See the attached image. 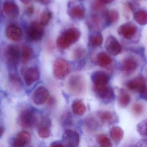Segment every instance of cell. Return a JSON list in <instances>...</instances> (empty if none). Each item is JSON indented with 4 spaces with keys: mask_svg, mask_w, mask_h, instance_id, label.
<instances>
[{
    "mask_svg": "<svg viewBox=\"0 0 147 147\" xmlns=\"http://www.w3.org/2000/svg\"><path fill=\"white\" fill-rule=\"evenodd\" d=\"M80 37V31L78 28H70L65 30L58 38L57 45L60 49H66L77 42Z\"/></svg>",
    "mask_w": 147,
    "mask_h": 147,
    "instance_id": "6da1fadb",
    "label": "cell"
},
{
    "mask_svg": "<svg viewBox=\"0 0 147 147\" xmlns=\"http://www.w3.org/2000/svg\"><path fill=\"white\" fill-rule=\"evenodd\" d=\"M85 82L83 76L74 74L70 77L67 82V87L71 93L79 95L84 91Z\"/></svg>",
    "mask_w": 147,
    "mask_h": 147,
    "instance_id": "7a4b0ae2",
    "label": "cell"
},
{
    "mask_svg": "<svg viewBox=\"0 0 147 147\" xmlns=\"http://www.w3.org/2000/svg\"><path fill=\"white\" fill-rule=\"evenodd\" d=\"M19 123L24 128H28L35 126L38 122V117L32 110H26L21 113L19 117Z\"/></svg>",
    "mask_w": 147,
    "mask_h": 147,
    "instance_id": "3957f363",
    "label": "cell"
},
{
    "mask_svg": "<svg viewBox=\"0 0 147 147\" xmlns=\"http://www.w3.org/2000/svg\"><path fill=\"white\" fill-rule=\"evenodd\" d=\"M70 66L68 62L63 58L56 60L53 64V73L56 78L62 79L70 72Z\"/></svg>",
    "mask_w": 147,
    "mask_h": 147,
    "instance_id": "277c9868",
    "label": "cell"
},
{
    "mask_svg": "<svg viewBox=\"0 0 147 147\" xmlns=\"http://www.w3.org/2000/svg\"><path fill=\"white\" fill-rule=\"evenodd\" d=\"M146 83L147 79L142 76H139L128 81L126 85L129 90L137 91L141 95L146 89Z\"/></svg>",
    "mask_w": 147,
    "mask_h": 147,
    "instance_id": "5b68a950",
    "label": "cell"
},
{
    "mask_svg": "<svg viewBox=\"0 0 147 147\" xmlns=\"http://www.w3.org/2000/svg\"><path fill=\"white\" fill-rule=\"evenodd\" d=\"M4 55L9 64L15 66L18 64L20 58V51L16 46L10 45L6 47Z\"/></svg>",
    "mask_w": 147,
    "mask_h": 147,
    "instance_id": "8992f818",
    "label": "cell"
},
{
    "mask_svg": "<svg viewBox=\"0 0 147 147\" xmlns=\"http://www.w3.org/2000/svg\"><path fill=\"white\" fill-rule=\"evenodd\" d=\"M80 141L79 135L75 131L67 129L64 133L63 143L64 146H78L79 144Z\"/></svg>",
    "mask_w": 147,
    "mask_h": 147,
    "instance_id": "52a82bcc",
    "label": "cell"
},
{
    "mask_svg": "<svg viewBox=\"0 0 147 147\" xmlns=\"http://www.w3.org/2000/svg\"><path fill=\"white\" fill-rule=\"evenodd\" d=\"M137 32L136 26L131 22H126L121 25L117 29L119 35L127 39H131L134 38Z\"/></svg>",
    "mask_w": 147,
    "mask_h": 147,
    "instance_id": "ba28073f",
    "label": "cell"
},
{
    "mask_svg": "<svg viewBox=\"0 0 147 147\" xmlns=\"http://www.w3.org/2000/svg\"><path fill=\"white\" fill-rule=\"evenodd\" d=\"M28 37L34 41L40 40L44 35L43 26L37 22H33L30 24L28 32Z\"/></svg>",
    "mask_w": 147,
    "mask_h": 147,
    "instance_id": "9c48e42d",
    "label": "cell"
},
{
    "mask_svg": "<svg viewBox=\"0 0 147 147\" xmlns=\"http://www.w3.org/2000/svg\"><path fill=\"white\" fill-rule=\"evenodd\" d=\"M68 14L74 19L82 20L85 16V9L80 4H76L71 2L68 4Z\"/></svg>",
    "mask_w": 147,
    "mask_h": 147,
    "instance_id": "30bf717a",
    "label": "cell"
},
{
    "mask_svg": "<svg viewBox=\"0 0 147 147\" xmlns=\"http://www.w3.org/2000/svg\"><path fill=\"white\" fill-rule=\"evenodd\" d=\"M95 91L98 97L105 102H111L115 97L114 91L107 85L95 86Z\"/></svg>",
    "mask_w": 147,
    "mask_h": 147,
    "instance_id": "8fae6325",
    "label": "cell"
},
{
    "mask_svg": "<svg viewBox=\"0 0 147 147\" xmlns=\"http://www.w3.org/2000/svg\"><path fill=\"white\" fill-rule=\"evenodd\" d=\"M138 66L137 60L133 57H128L122 62L121 68L124 74L130 75L135 72Z\"/></svg>",
    "mask_w": 147,
    "mask_h": 147,
    "instance_id": "7c38bea8",
    "label": "cell"
},
{
    "mask_svg": "<svg viewBox=\"0 0 147 147\" xmlns=\"http://www.w3.org/2000/svg\"><path fill=\"white\" fill-rule=\"evenodd\" d=\"M105 48L107 52L111 55H118L121 51V46L114 36L111 35L106 39Z\"/></svg>",
    "mask_w": 147,
    "mask_h": 147,
    "instance_id": "4fadbf2b",
    "label": "cell"
},
{
    "mask_svg": "<svg viewBox=\"0 0 147 147\" xmlns=\"http://www.w3.org/2000/svg\"><path fill=\"white\" fill-rule=\"evenodd\" d=\"M49 97L48 90L44 86L36 89L32 95V100L35 104L40 105L45 103Z\"/></svg>",
    "mask_w": 147,
    "mask_h": 147,
    "instance_id": "5bb4252c",
    "label": "cell"
},
{
    "mask_svg": "<svg viewBox=\"0 0 147 147\" xmlns=\"http://www.w3.org/2000/svg\"><path fill=\"white\" fill-rule=\"evenodd\" d=\"M23 78L26 85L30 86L39 79V72L35 67H30L24 72Z\"/></svg>",
    "mask_w": 147,
    "mask_h": 147,
    "instance_id": "9a60e30c",
    "label": "cell"
},
{
    "mask_svg": "<svg viewBox=\"0 0 147 147\" xmlns=\"http://www.w3.org/2000/svg\"><path fill=\"white\" fill-rule=\"evenodd\" d=\"M92 80L95 86L107 85L109 81V75L105 72L96 71L92 74Z\"/></svg>",
    "mask_w": 147,
    "mask_h": 147,
    "instance_id": "2e32d148",
    "label": "cell"
},
{
    "mask_svg": "<svg viewBox=\"0 0 147 147\" xmlns=\"http://www.w3.org/2000/svg\"><path fill=\"white\" fill-rule=\"evenodd\" d=\"M31 135L28 132L22 131L17 135L13 142V146L22 147L26 146L31 142Z\"/></svg>",
    "mask_w": 147,
    "mask_h": 147,
    "instance_id": "e0dca14e",
    "label": "cell"
},
{
    "mask_svg": "<svg viewBox=\"0 0 147 147\" xmlns=\"http://www.w3.org/2000/svg\"><path fill=\"white\" fill-rule=\"evenodd\" d=\"M3 9L5 14L9 18H15L19 14V7L13 2H5L3 4Z\"/></svg>",
    "mask_w": 147,
    "mask_h": 147,
    "instance_id": "ac0fdd59",
    "label": "cell"
},
{
    "mask_svg": "<svg viewBox=\"0 0 147 147\" xmlns=\"http://www.w3.org/2000/svg\"><path fill=\"white\" fill-rule=\"evenodd\" d=\"M7 37L11 40L18 41L21 39L22 31L19 27L16 25H10L6 30Z\"/></svg>",
    "mask_w": 147,
    "mask_h": 147,
    "instance_id": "d6986e66",
    "label": "cell"
},
{
    "mask_svg": "<svg viewBox=\"0 0 147 147\" xmlns=\"http://www.w3.org/2000/svg\"><path fill=\"white\" fill-rule=\"evenodd\" d=\"M131 102V97L129 94L123 89L120 90L118 93L117 102L119 106L122 108H126Z\"/></svg>",
    "mask_w": 147,
    "mask_h": 147,
    "instance_id": "ffe728a7",
    "label": "cell"
},
{
    "mask_svg": "<svg viewBox=\"0 0 147 147\" xmlns=\"http://www.w3.org/2000/svg\"><path fill=\"white\" fill-rule=\"evenodd\" d=\"M72 110L73 113L76 115L82 116L85 113L86 108L83 101L77 99L72 103Z\"/></svg>",
    "mask_w": 147,
    "mask_h": 147,
    "instance_id": "44dd1931",
    "label": "cell"
},
{
    "mask_svg": "<svg viewBox=\"0 0 147 147\" xmlns=\"http://www.w3.org/2000/svg\"><path fill=\"white\" fill-rule=\"evenodd\" d=\"M96 60L98 64L102 67H107L112 62L111 57L104 52H102L98 54Z\"/></svg>",
    "mask_w": 147,
    "mask_h": 147,
    "instance_id": "7402d4cb",
    "label": "cell"
},
{
    "mask_svg": "<svg viewBox=\"0 0 147 147\" xmlns=\"http://www.w3.org/2000/svg\"><path fill=\"white\" fill-rule=\"evenodd\" d=\"M110 135L112 140L115 142H119L121 141L123 138L124 132L120 127H113L111 129Z\"/></svg>",
    "mask_w": 147,
    "mask_h": 147,
    "instance_id": "603a6c76",
    "label": "cell"
},
{
    "mask_svg": "<svg viewBox=\"0 0 147 147\" xmlns=\"http://www.w3.org/2000/svg\"><path fill=\"white\" fill-rule=\"evenodd\" d=\"M98 115L101 121L106 123L112 124L115 123L117 120L115 115L111 111H101L98 114Z\"/></svg>",
    "mask_w": 147,
    "mask_h": 147,
    "instance_id": "cb8c5ba5",
    "label": "cell"
},
{
    "mask_svg": "<svg viewBox=\"0 0 147 147\" xmlns=\"http://www.w3.org/2000/svg\"><path fill=\"white\" fill-rule=\"evenodd\" d=\"M103 38L100 33H97L92 35L90 36L88 40L89 45L91 47H98L102 44Z\"/></svg>",
    "mask_w": 147,
    "mask_h": 147,
    "instance_id": "d4e9b609",
    "label": "cell"
},
{
    "mask_svg": "<svg viewBox=\"0 0 147 147\" xmlns=\"http://www.w3.org/2000/svg\"><path fill=\"white\" fill-rule=\"evenodd\" d=\"M134 19L137 23L141 26L147 24V11L140 9L134 13Z\"/></svg>",
    "mask_w": 147,
    "mask_h": 147,
    "instance_id": "484cf974",
    "label": "cell"
},
{
    "mask_svg": "<svg viewBox=\"0 0 147 147\" xmlns=\"http://www.w3.org/2000/svg\"><path fill=\"white\" fill-rule=\"evenodd\" d=\"M88 21L89 26L92 29H98L102 27V19L97 14H92Z\"/></svg>",
    "mask_w": 147,
    "mask_h": 147,
    "instance_id": "4316f807",
    "label": "cell"
},
{
    "mask_svg": "<svg viewBox=\"0 0 147 147\" xmlns=\"http://www.w3.org/2000/svg\"><path fill=\"white\" fill-rule=\"evenodd\" d=\"M119 17V13L116 9H111L105 12V20L108 25L115 22L118 20Z\"/></svg>",
    "mask_w": 147,
    "mask_h": 147,
    "instance_id": "83f0119b",
    "label": "cell"
},
{
    "mask_svg": "<svg viewBox=\"0 0 147 147\" xmlns=\"http://www.w3.org/2000/svg\"><path fill=\"white\" fill-rule=\"evenodd\" d=\"M32 55V51L30 47L25 45L22 47L20 51V58L24 62H26L31 59Z\"/></svg>",
    "mask_w": 147,
    "mask_h": 147,
    "instance_id": "f1b7e54d",
    "label": "cell"
},
{
    "mask_svg": "<svg viewBox=\"0 0 147 147\" xmlns=\"http://www.w3.org/2000/svg\"><path fill=\"white\" fill-rule=\"evenodd\" d=\"M97 141L101 147H109L111 146L110 140L104 135H100L98 136Z\"/></svg>",
    "mask_w": 147,
    "mask_h": 147,
    "instance_id": "f546056e",
    "label": "cell"
},
{
    "mask_svg": "<svg viewBox=\"0 0 147 147\" xmlns=\"http://www.w3.org/2000/svg\"><path fill=\"white\" fill-rule=\"evenodd\" d=\"M10 83L12 86L16 90L21 88V82L16 74H13L10 76Z\"/></svg>",
    "mask_w": 147,
    "mask_h": 147,
    "instance_id": "4dcf8cb0",
    "label": "cell"
},
{
    "mask_svg": "<svg viewBox=\"0 0 147 147\" xmlns=\"http://www.w3.org/2000/svg\"><path fill=\"white\" fill-rule=\"evenodd\" d=\"M38 134L40 138H48L50 135V131L48 125L41 126L38 130Z\"/></svg>",
    "mask_w": 147,
    "mask_h": 147,
    "instance_id": "1f68e13d",
    "label": "cell"
},
{
    "mask_svg": "<svg viewBox=\"0 0 147 147\" xmlns=\"http://www.w3.org/2000/svg\"><path fill=\"white\" fill-rule=\"evenodd\" d=\"M52 15L51 11L47 10L42 14L40 20V24L43 26H45L49 23L51 19Z\"/></svg>",
    "mask_w": 147,
    "mask_h": 147,
    "instance_id": "d6a6232c",
    "label": "cell"
},
{
    "mask_svg": "<svg viewBox=\"0 0 147 147\" xmlns=\"http://www.w3.org/2000/svg\"><path fill=\"white\" fill-rule=\"evenodd\" d=\"M85 49L81 47H78L75 48L73 51V58L75 60L81 59L84 56L85 54Z\"/></svg>",
    "mask_w": 147,
    "mask_h": 147,
    "instance_id": "836d02e7",
    "label": "cell"
},
{
    "mask_svg": "<svg viewBox=\"0 0 147 147\" xmlns=\"http://www.w3.org/2000/svg\"><path fill=\"white\" fill-rule=\"evenodd\" d=\"M138 130L142 135L147 136V120L138 125Z\"/></svg>",
    "mask_w": 147,
    "mask_h": 147,
    "instance_id": "e575fe53",
    "label": "cell"
},
{
    "mask_svg": "<svg viewBox=\"0 0 147 147\" xmlns=\"http://www.w3.org/2000/svg\"><path fill=\"white\" fill-rule=\"evenodd\" d=\"M133 112L136 115L141 114L144 111V107L140 104H135L132 108Z\"/></svg>",
    "mask_w": 147,
    "mask_h": 147,
    "instance_id": "d590c367",
    "label": "cell"
},
{
    "mask_svg": "<svg viewBox=\"0 0 147 147\" xmlns=\"http://www.w3.org/2000/svg\"><path fill=\"white\" fill-rule=\"evenodd\" d=\"M51 147H63V142H61L56 141L54 142H53L51 144Z\"/></svg>",
    "mask_w": 147,
    "mask_h": 147,
    "instance_id": "8d00e7d4",
    "label": "cell"
},
{
    "mask_svg": "<svg viewBox=\"0 0 147 147\" xmlns=\"http://www.w3.org/2000/svg\"><path fill=\"white\" fill-rule=\"evenodd\" d=\"M142 97L144 98V99L147 100V83L146 86V89L144 91V92L142 94L140 95Z\"/></svg>",
    "mask_w": 147,
    "mask_h": 147,
    "instance_id": "74e56055",
    "label": "cell"
},
{
    "mask_svg": "<svg viewBox=\"0 0 147 147\" xmlns=\"http://www.w3.org/2000/svg\"><path fill=\"white\" fill-rule=\"evenodd\" d=\"M39 2L44 5H47L51 3V0H37Z\"/></svg>",
    "mask_w": 147,
    "mask_h": 147,
    "instance_id": "f35d334b",
    "label": "cell"
},
{
    "mask_svg": "<svg viewBox=\"0 0 147 147\" xmlns=\"http://www.w3.org/2000/svg\"><path fill=\"white\" fill-rule=\"evenodd\" d=\"M98 1L103 4H109V3H112L115 0H98Z\"/></svg>",
    "mask_w": 147,
    "mask_h": 147,
    "instance_id": "ab89813d",
    "label": "cell"
},
{
    "mask_svg": "<svg viewBox=\"0 0 147 147\" xmlns=\"http://www.w3.org/2000/svg\"><path fill=\"white\" fill-rule=\"evenodd\" d=\"M27 12L28 14H33L34 12V9L33 7L32 6L28 7V8L27 9Z\"/></svg>",
    "mask_w": 147,
    "mask_h": 147,
    "instance_id": "60d3db41",
    "label": "cell"
},
{
    "mask_svg": "<svg viewBox=\"0 0 147 147\" xmlns=\"http://www.w3.org/2000/svg\"><path fill=\"white\" fill-rule=\"evenodd\" d=\"M22 3L25 4H27L30 3L32 1V0H20Z\"/></svg>",
    "mask_w": 147,
    "mask_h": 147,
    "instance_id": "b9f144b4",
    "label": "cell"
},
{
    "mask_svg": "<svg viewBox=\"0 0 147 147\" xmlns=\"http://www.w3.org/2000/svg\"><path fill=\"white\" fill-rule=\"evenodd\" d=\"M3 133V129L1 127H0V137L2 136Z\"/></svg>",
    "mask_w": 147,
    "mask_h": 147,
    "instance_id": "7bdbcfd3",
    "label": "cell"
},
{
    "mask_svg": "<svg viewBox=\"0 0 147 147\" xmlns=\"http://www.w3.org/2000/svg\"><path fill=\"white\" fill-rule=\"evenodd\" d=\"M79 1H84V0H79Z\"/></svg>",
    "mask_w": 147,
    "mask_h": 147,
    "instance_id": "ee69618b",
    "label": "cell"
}]
</instances>
